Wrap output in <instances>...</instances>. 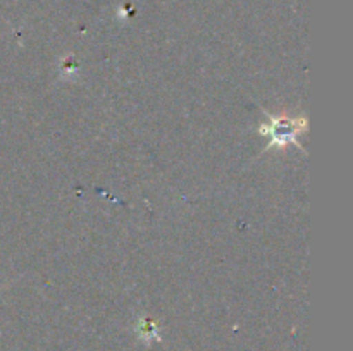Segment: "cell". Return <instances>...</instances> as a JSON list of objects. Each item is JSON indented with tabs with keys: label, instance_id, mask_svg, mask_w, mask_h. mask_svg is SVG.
<instances>
[{
	"label": "cell",
	"instance_id": "1",
	"mask_svg": "<svg viewBox=\"0 0 353 351\" xmlns=\"http://www.w3.org/2000/svg\"><path fill=\"white\" fill-rule=\"evenodd\" d=\"M305 129V119H288V117H271V123L268 127H262V133L265 136H271V145L286 147L288 143L299 145V136Z\"/></svg>",
	"mask_w": 353,
	"mask_h": 351
}]
</instances>
